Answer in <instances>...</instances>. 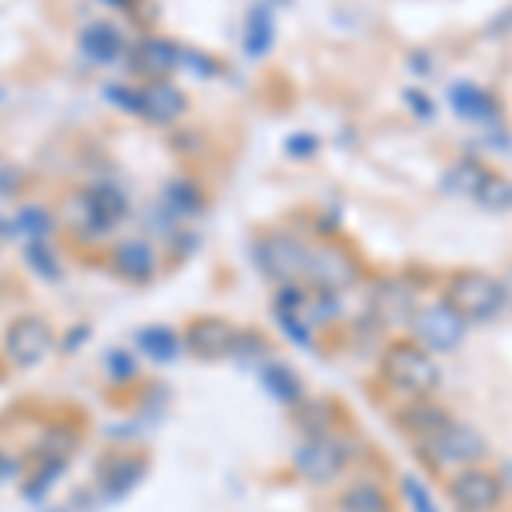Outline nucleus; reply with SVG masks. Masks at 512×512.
Returning <instances> with one entry per match:
<instances>
[{"label": "nucleus", "mask_w": 512, "mask_h": 512, "mask_svg": "<svg viewBox=\"0 0 512 512\" xmlns=\"http://www.w3.org/2000/svg\"><path fill=\"white\" fill-rule=\"evenodd\" d=\"M379 376L410 400L431 396L441 386V366L434 362V352L414 338H400V342L386 345V352L379 355Z\"/></svg>", "instance_id": "1"}, {"label": "nucleus", "mask_w": 512, "mask_h": 512, "mask_svg": "<svg viewBox=\"0 0 512 512\" xmlns=\"http://www.w3.org/2000/svg\"><path fill=\"white\" fill-rule=\"evenodd\" d=\"M444 301L458 311L468 325H485L495 321L506 311V291H502V277L485 274V270H454L444 284Z\"/></svg>", "instance_id": "2"}, {"label": "nucleus", "mask_w": 512, "mask_h": 512, "mask_svg": "<svg viewBox=\"0 0 512 512\" xmlns=\"http://www.w3.org/2000/svg\"><path fill=\"white\" fill-rule=\"evenodd\" d=\"M420 458L431 468H444V472H458L468 465H482V458L489 454V441L475 431L472 424L458 417H448L437 431H431L424 441H417Z\"/></svg>", "instance_id": "3"}, {"label": "nucleus", "mask_w": 512, "mask_h": 512, "mask_svg": "<svg viewBox=\"0 0 512 512\" xmlns=\"http://www.w3.org/2000/svg\"><path fill=\"white\" fill-rule=\"evenodd\" d=\"M253 260L260 274L274 280V284H301L304 274H308L311 246L297 233H287V229H267V233L256 236Z\"/></svg>", "instance_id": "4"}, {"label": "nucleus", "mask_w": 512, "mask_h": 512, "mask_svg": "<svg viewBox=\"0 0 512 512\" xmlns=\"http://www.w3.org/2000/svg\"><path fill=\"white\" fill-rule=\"evenodd\" d=\"M291 461L304 482L332 485L345 475V468H349V448H345L332 431L304 434L301 444H297L291 454Z\"/></svg>", "instance_id": "5"}, {"label": "nucleus", "mask_w": 512, "mask_h": 512, "mask_svg": "<svg viewBox=\"0 0 512 512\" xmlns=\"http://www.w3.org/2000/svg\"><path fill=\"white\" fill-rule=\"evenodd\" d=\"M448 495L461 512H499L506 502V482L485 465H468L451 472Z\"/></svg>", "instance_id": "6"}, {"label": "nucleus", "mask_w": 512, "mask_h": 512, "mask_svg": "<svg viewBox=\"0 0 512 512\" xmlns=\"http://www.w3.org/2000/svg\"><path fill=\"white\" fill-rule=\"evenodd\" d=\"M410 332L414 342H420L431 352H454L468 335V321L451 308L448 301H434V304H417L414 318H410Z\"/></svg>", "instance_id": "7"}, {"label": "nucleus", "mask_w": 512, "mask_h": 512, "mask_svg": "<svg viewBox=\"0 0 512 512\" xmlns=\"http://www.w3.org/2000/svg\"><path fill=\"white\" fill-rule=\"evenodd\" d=\"M239 338L243 335H239L226 318L198 315V318L188 321L185 332H181V349L198 362H219V359L236 355Z\"/></svg>", "instance_id": "8"}, {"label": "nucleus", "mask_w": 512, "mask_h": 512, "mask_svg": "<svg viewBox=\"0 0 512 512\" xmlns=\"http://www.w3.org/2000/svg\"><path fill=\"white\" fill-rule=\"evenodd\" d=\"M362 277V263L345 250L342 243H321L311 250V260H308V280L311 287L318 291H332V294H342L349 287L359 284Z\"/></svg>", "instance_id": "9"}, {"label": "nucleus", "mask_w": 512, "mask_h": 512, "mask_svg": "<svg viewBox=\"0 0 512 512\" xmlns=\"http://www.w3.org/2000/svg\"><path fill=\"white\" fill-rule=\"evenodd\" d=\"M55 345V332L41 315H21L7 325L4 352L18 369H35Z\"/></svg>", "instance_id": "10"}, {"label": "nucleus", "mask_w": 512, "mask_h": 512, "mask_svg": "<svg viewBox=\"0 0 512 512\" xmlns=\"http://www.w3.org/2000/svg\"><path fill=\"white\" fill-rule=\"evenodd\" d=\"M127 62L134 65V72L147 79H168L171 72L185 69V48L168 38H140L130 48Z\"/></svg>", "instance_id": "11"}, {"label": "nucleus", "mask_w": 512, "mask_h": 512, "mask_svg": "<svg viewBox=\"0 0 512 512\" xmlns=\"http://www.w3.org/2000/svg\"><path fill=\"white\" fill-rule=\"evenodd\" d=\"M140 96V120L151 123V127H171L188 113V96L181 93L175 82L168 79H151Z\"/></svg>", "instance_id": "12"}, {"label": "nucleus", "mask_w": 512, "mask_h": 512, "mask_svg": "<svg viewBox=\"0 0 512 512\" xmlns=\"http://www.w3.org/2000/svg\"><path fill=\"white\" fill-rule=\"evenodd\" d=\"M110 270L130 284H151L158 274V250L144 239H123L110 250Z\"/></svg>", "instance_id": "13"}, {"label": "nucleus", "mask_w": 512, "mask_h": 512, "mask_svg": "<svg viewBox=\"0 0 512 512\" xmlns=\"http://www.w3.org/2000/svg\"><path fill=\"white\" fill-rule=\"evenodd\" d=\"M147 475V458L134 451L110 454L106 461H99V492L106 499H123L130 489H137V482Z\"/></svg>", "instance_id": "14"}, {"label": "nucleus", "mask_w": 512, "mask_h": 512, "mask_svg": "<svg viewBox=\"0 0 512 512\" xmlns=\"http://www.w3.org/2000/svg\"><path fill=\"white\" fill-rule=\"evenodd\" d=\"M79 52L96 65H113L127 52V41L123 31L110 21H93L79 31Z\"/></svg>", "instance_id": "15"}, {"label": "nucleus", "mask_w": 512, "mask_h": 512, "mask_svg": "<svg viewBox=\"0 0 512 512\" xmlns=\"http://www.w3.org/2000/svg\"><path fill=\"white\" fill-rule=\"evenodd\" d=\"M451 110L468 123H499V103L489 89L475 86V82H454L448 89Z\"/></svg>", "instance_id": "16"}, {"label": "nucleus", "mask_w": 512, "mask_h": 512, "mask_svg": "<svg viewBox=\"0 0 512 512\" xmlns=\"http://www.w3.org/2000/svg\"><path fill=\"white\" fill-rule=\"evenodd\" d=\"M65 212H69V226L72 233H79L82 239H103L106 233H113V222L103 216V209L96 205V198L89 188H82L65 202Z\"/></svg>", "instance_id": "17"}, {"label": "nucleus", "mask_w": 512, "mask_h": 512, "mask_svg": "<svg viewBox=\"0 0 512 512\" xmlns=\"http://www.w3.org/2000/svg\"><path fill=\"white\" fill-rule=\"evenodd\" d=\"M448 417H451L448 410L437 407L431 396H420V400H410L407 407L400 410L396 424H400V431H407L410 437H414V441H424V437L431 431H437Z\"/></svg>", "instance_id": "18"}, {"label": "nucleus", "mask_w": 512, "mask_h": 512, "mask_svg": "<svg viewBox=\"0 0 512 512\" xmlns=\"http://www.w3.org/2000/svg\"><path fill=\"white\" fill-rule=\"evenodd\" d=\"M338 512H393V502L383 485L376 482H352L338 495Z\"/></svg>", "instance_id": "19"}, {"label": "nucleus", "mask_w": 512, "mask_h": 512, "mask_svg": "<svg viewBox=\"0 0 512 512\" xmlns=\"http://www.w3.org/2000/svg\"><path fill=\"white\" fill-rule=\"evenodd\" d=\"M485 175H489V168H485L482 161L461 158V161H454L448 171H444V192H448V195H461V198H472L478 192V185L485 181Z\"/></svg>", "instance_id": "20"}, {"label": "nucleus", "mask_w": 512, "mask_h": 512, "mask_svg": "<svg viewBox=\"0 0 512 512\" xmlns=\"http://www.w3.org/2000/svg\"><path fill=\"white\" fill-rule=\"evenodd\" d=\"M243 45L246 52L253 55V59H260V55L270 52V45H274V14H270V7H253L250 18H246V35H243Z\"/></svg>", "instance_id": "21"}, {"label": "nucleus", "mask_w": 512, "mask_h": 512, "mask_svg": "<svg viewBox=\"0 0 512 512\" xmlns=\"http://www.w3.org/2000/svg\"><path fill=\"white\" fill-rule=\"evenodd\" d=\"M373 311L379 318H414L417 301L403 284H379V291L373 294Z\"/></svg>", "instance_id": "22"}, {"label": "nucleus", "mask_w": 512, "mask_h": 512, "mask_svg": "<svg viewBox=\"0 0 512 512\" xmlns=\"http://www.w3.org/2000/svg\"><path fill=\"white\" fill-rule=\"evenodd\" d=\"M260 379L267 386V393H274L280 403H301V379L284 362H263Z\"/></svg>", "instance_id": "23"}, {"label": "nucleus", "mask_w": 512, "mask_h": 512, "mask_svg": "<svg viewBox=\"0 0 512 512\" xmlns=\"http://www.w3.org/2000/svg\"><path fill=\"white\" fill-rule=\"evenodd\" d=\"M137 345L151 355L154 362H171L181 352V335L171 332L168 325H151L137 332Z\"/></svg>", "instance_id": "24"}, {"label": "nucleus", "mask_w": 512, "mask_h": 512, "mask_svg": "<svg viewBox=\"0 0 512 512\" xmlns=\"http://www.w3.org/2000/svg\"><path fill=\"white\" fill-rule=\"evenodd\" d=\"M164 209L175 212V216H181V219H188V216H195V212L205 209V195L198 192L195 181L178 178L164 188Z\"/></svg>", "instance_id": "25"}, {"label": "nucleus", "mask_w": 512, "mask_h": 512, "mask_svg": "<svg viewBox=\"0 0 512 512\" xmlns=\"http://www.w3.org/2000/svg\"><path fill=\"white\" fill-rule=\"evenodd\" d=\"M472 198H475L478 205H482V209H489V212H509L512 209V181L502 178V175H495V171H489Z\"/></svg>", "instance_id": "26"}, {"label": "nucleus", "mask_w": 512, "mask_h": 512, "mask_svg": "<svg viewBox=\"0 0 512 512\" xmlns=\"http://www.w3.org/2000/svg\"><path fill=\"white\" fill-rule=\"evenodd\" d=\"M93 192V198H96V205L103 209V216L117 226V222H123L127 219V212H130V202H127V195L120 192L113 181H99V185H93L89 188Z\"/></svg>", "instance_id": "27"}, {"label": "nucleus", "mask_w": 512, "mask_h": 512, "mask_svg": "<svg viewBox=\"0 0 512 512\" xmlns=\"http://www.w3.org/2000/svg\"><path fill=\"white\" fill-rule=\"evenodd\" d=\"M14 226L31 239H45V236H52L55 219H52V212L41 209V205H21V212L14 216Z\"/></svg>", "instance_id": "28"}, {"label": "nucleus", "mask_w": 512, "mask_h": 512, "mask_svg": "<svg viewBox=\"0 0 512 512\" xmlns=\"http://www.w3.org/2000/svg\"><path fill=\"white\" fill-rule=\"evenodd\" d=\"M103 96L110 99L117 110L140 117V96H144V89H140V86H120V82H110V86L103 89Z\"/></svg>", "instance_id": "29"}, {"label": "nucleus", "mask_w": 512, "mask_h": 512, "mask_svg": "<svg viewBox=\"0 0 512 512\" xmlns=\"http://www.w3.org/2000/svg\"><path fill=\"white\" fill-rule=\"evenodd\" d=\"M400 492H403V502H407V509H410V512H437L434 499H431V492H427L414 475H403Z\"/></svg>", "instance_id": "30"}, {"label": "nucleus", "mask_w": 512, "mask_h": 512, "mask_svg": "<svg viewBox=\"0 0 512 512\" xmlns=\"http://www.w3.org/2000/svg\"><path fill=\"white\" fill-rule=\"evenodd\" d=\"M24 253H28V263L31 267H38L45 277H59V263H55V253L48 250V243H41V239H31L28 246H24Z\"/></svg>", "instance_id": "31"}, {"label": "nucleus", "mask_w": 512, "mask_h": 512, "mask_svg": "<svg viewBox=\"0 0 512 512\" xmlns=\"http://www.w3.org/2000/svg\"><path fill=\"white\" fill-rule=\"evenodd\" d=\"M106 373H110L113 379H130V376L137 373L134 355L123 352V349H113L110 355H106Z\"/></svg>", "instance_id": "32"}, {"label": "nucleus", "mask_w": 512, "mask_h": 512, "mask_svg": "<svg viewBox=\"0 0 512 512\" xmlns=\"http://www.w3.org/2000/svg\"><path fill=\"white\" fill-rule=\"evenodd\" d=\"M315 151H318V140L311 134H297L287 140V154H294V158H311Z\"/></svg>", "instance_id": "33"}, {"label": "nucleus", "mask_w": 512, "mask_h": 512, "mask_svg": "<svg viewBox=\"0 0 512 512\" xmlns=\"http://www.w3.org/2000/svg\"><path fill=\"white\" fill-rule=\"evenodd\" d=\"M407 99H410V106L417 110L420 120H434V103L427 96H420V89H407Z\"/></svg>", "instance_id": "34"}, {"label": "nucleus", "mask_w": 512, "mask_h": 512, "mask_svg": "<svg viewBox=\"0 0 512 512\" xmlns=\"http://www.w3.org/2000/svg\"><path fill=\"white\" fill-rule=\"evenodd\" d=\"M502 291H506V311H512V263L506 267V274H502Z\"/></svg>", "instance_id": "35"}, {"label": "nucleus", "mask_w": 512, "mask_h": 512, "mask_svg": "<svg viewBox=\"0 0 512 512\" xmlns=\"http://www.w3.org/2000/svg\"><path fill=\"white\" fill-rule=\"evenodd\" d=\"M103 4H110V7H130L134 0H103Z\"/></svg>", "instance_id": "36"}]
</instances>
